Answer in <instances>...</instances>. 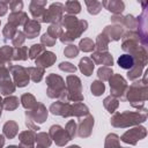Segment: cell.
Here are the masks:
<instances>
[{"mask_svg":"<svg viewBox=\"0 0 148 148\" xmlns=\"http://www.w3.org/2000/svg\"><path fill=\"white\" fill-rule=\"evenodd\" d=\"M90 89H91L92 95H95V96H99V95H102V94L104 92V90H105V86H104V83L101 82V81H95V82H92Z\"/></svg>","mask_w":148,"mask_h":148,"instance_id":"27","label":"cell"},{"mask_svg":"<svg viewBox=\"0 0 148 148\" xmlns=\"http://www.w3.org/2000/svg\"><path fill=\"white\" fill-rule=\"evenodd\" d=\"M8 148H18V147H16V146H9Z\"/></svg>","mask_w":148,"mask_h":148,"instance_id":"50","label":"cell"},{"mask_svg":"<svg viewBox=\"0 0 148 148\" xmlns=\"http://www.w3.org/2000/svg\"><path fill=\"white\" fill-rule=\"evenodd\" d=\"M40 31V24L36 20H28L24 24V32L28 38H35Z\"/></svg>","mask_w":148,"mask_h":148,"instance_id":"11","label":"cell"},{"mask_svg":"<svg viewBox=\"0 0 148 148\" xmlns=\"http://www.w3.org/2000/svg\"><path fill=\"white\" fill-rule=\"evenodd\" d=\"M118 65L124 69H131L135 66V60L131 54H123L118 58Z\"/></svg>","mask_w":148,"mask_h":148,"instance_id":"16","label":"cell"},{"mask_svg":"<svg viewBox=\"0 0 148 148\" xmlns=\"http://www.w3.org/2000/svg\"><path fill=\"white\" fill-rule=\"evenodd\" d=\"M28 73H31L30 75H31L32 81L38 82V81H40V79H42V76L44 74V69L43 68H38V67H36V68H28Z\"/></svg>","mask_w":148,"mask_h":148,"instance_id":"31","label":"cell"},{"mask_svg":"<svg viewBox=\"0 0 148 148\" xmlns=\"http://www.w3.org/2000/svg\"><path fill=\"white\" fill-rule=\"evenodd\" d=\"M0 102H1V98H0Z\"/></svg>","mask_w":148,"mask_h":148,"instance_id":"53","label":"cell"},{"mask_svg":"<svg viewBox=\"0 0 148 148\" xmlns=\"http://www.w3.org/2000/svg\"><path fill=\"white\" fill-rule=\"evenodd\" d=\"M147 84H146V77H143L142 82H135L127 91V98L128 101L132 102V104L134 102H139L140 105L143 108L146 97H147Z\"/></svg>","mask_w":148,"mask_h":148,"instance_id":"2","label":"cell"},{"mask_svg":"<svg viewBox=\"0 0 148 148\" xmlns=\"http://www.w3.org/2000/svg\"><path fill=\"white\" fill-rule=\"evenodd\" d=\"M98 77L102 80H109L110 76L112 75V69L110 67H102L98 69Z\"/></svg>","mask_w":148,"mask_h":148,"instance_id":"40","label":"cell"},{"mask_svg":"<svg viewBox=\"0 0 148 148\" xmlns=\"http://www.w3.org/2000/svg\"><path fill=\"white\" fill-rule=\"evenodd\" d=\"M121 20L119 21V23L121 22L126 28H128V29H133V28H135V24H136V20L132 16V15H127V16H125V17H120Z\"/></svg>","mask_w":148,"mask_h":148,"instance_id":"33","label":"cell"},{"mask_svg":"<svg viewBox=\"0 0 148 148\" xmlns=\"http://www.w3.org/2000/svg\"><path fill=\"white\" fill-rule=\"evenodd\" d=\"M92 125H94V118L91 116H89L87 119L83 120V123H81L79 135L80 136H88V135H90Z\"/></svg>","mask_w":148,"mask_h":148,"instance_id":"17","label":"cell"},{"mask_svg":"<svg viewBox=\"0 0 148 148\" xmlns=\"http://www.w3.org/2000/svg\"><path fill=\"white\" fill-rule=\"evenodd\" d=\"M64 53H65V56L68 57V58H75V57L77 56V53H79V50H77V47H76L75 45H68V46L65 49Z\"/></svg>","mask_w":148,"mask_h":148,"instance_id":"41","label":"cell"},{"mask_svg":"<svg viewBox=\"0 0 148 148\" xmlns=\"http://www.w3.org/2000/svg\"><path fill=\"white\" fill-rule=\"evenodd\" d=\"M21 101H22V105H23L25 109H30V108H32V106L36 104L35 97H34L32 95H30V94H24V95L22 96Z\"/></svg>","mask_w":148,"mask_h":148,"instance_id":"30","label":"cell"},{"mask_svg":"<svg viewBox=\"0 0 148 148\" xmlns=\"http://www.w3.org/2000/svg\"><path fill=\"white\" fill-rule=\"evenodd\" d=\"M66 133H67V135H68L69 139H72V138L75 135V124H74V121H69V123L67 124Z\"/></svg>","mask_w":148,"mask_h":148,"instance_id":"44","label":"cell"},{"mask_svg":"<svg viewBox=\"0 0 148 148\" xmlns=\"http://www.w3.org/2000/svg\"><path fill=\"white\" fill-rule=\"evenodd\" d=\"M15 25L10 24V23H7L5 29H3V36H5V40H8V39H13L14 36L16 35V30H15Z\"/></svg>","mask_w":148,"mask_h":148,"instance_id":"28","label":"cell"},{"mask_svg":"<svg viewBox=\"0 0 148 148\" xmlns=\"http://www.w3.org/2000/svg\"><path fill=\"white\" fill-rule=\"evenodd\" d=\"M14 90H15V87H14V84L12 83V81H10L9 77H8V79H5V80L0 83V91H1V94H3V95L12 94Z\"/></svg>","mask_w":148,"mask_h":148,"instance_id":"23","label":"cell"},{"mask_svg":"<svg viewBox=\"0 0 148 148\" xmlns=\"http://www.w3.org/2000/svg\"><path fill=\"white\" fill-rule=\"evenodd\" d=\"M54 42H56V39H53L52 37H50L47 34H44L42 36V43L43 44H46V46H52L54 44Z\"/></svg>","mask_w":148,"mask_h":148,"instance_id":"46","label":"cell"},{"mask_svg":"<svg viewBox=\"0 0 148 148\" xmlns=\"http://www.w3.org/2000/svg\"><path fill=\"white\" fill-rule=\"evenodd\" d=\"M102 6H104L109 12H112L116 14H120L125 8V5L123 1H103Z\"/></svg>","mask_w":148,"mask_h":148,"instance_id":"15","label":"cell"},{"mask_svg":"<svg viewBox=\"0 0 148 148\" xmlns=\"http://www.w3.org/2000/svg\"><path fill=\"white\" fill-rule=\"evenodd\" d=\"M59 68L61 71H65V72H68V73H74L76 71V67L69 62H61L59 65Z\"/></svg>","mask_w":148,"mask_h":148,"instance_id":"43","label":"cell"},{"mask_svg":"<svg viewBox=\"0 0 148 148\" xmlns=\"http://www.w3.org/2000/svg\"><path fill=\"white\" fill-rule=\"evenodd\" d=\"M8 9V2H5V1H0V16L5 15L6 12Z\"/></svg>","mask_w":148,"mask_h":148,"instance_id":"47","label":"cell"},{"mask_svg":"<svg viewBox=\"0 0 148 148\" xmlns=\"http://www.w3.org/2000/svg\"><path fill=\"white\" fill-rule=\"evenodd\" d=\"M3 142H5V140H3V136H2V135H0V148L3 146Z\"/></svg>","mask_w":148,"mask_h":148,"instance_id":"48","label":"cell"},{"mask_svg":"<svg viewBox=\"0 0 148 148\" xmlns=\"http://www.w3.org/2000/svg\"><path fill=\"white\" fill-rule=\"evenodd\" d=\"M50 134H51V136L54 139L56 143L59 145V146H64L65 143H67V142L71 140V139L68 138L66 131L62 130L59 125H53V126H51V128H50Z\"/></svg>","mask_w":148,"mask_h":148,"instance_id":"10","label":"cell"},{"mask_svg":"<svg viewBox=\"0 0 148 148\" xmlns=\"http://www.w3.org/2000/svg\"><path fill=\"white\" fill-rule=\"evenodd\" d=\"M95 62L97 64H103V65H108V66H111L112 65V57L109 54V53H94L92 56Z\"/></svg>","mask_w":148,"mask_h":148,"instance_id":"22","label":"cell"},{"mask_svg":"<svg viewBox=\"0 0 148 148\" xmlns=\"http://www.w3.org/2000/svg\"><path fill=\"white\" fill-rule=\"evenodd\" d=\"M147 132L146 128L140 126V127H135L132 128L130 131H127L123 136H121V141L126 142V143H131V145H135L138 142V140H141L146 136Z\"/></svg>","mask_w":148,"mask_h":148,"instance_id":"4","label":"cell"},{"mask_svg":"<svg viewBox=\"0 0 148 148\" xmlns=\"http://www.w3.org/2000/svg\"><path fill=\"white\" fill-rule=\"evenodd\" d=\"M23 42H24V35L21 31H16V35L13 38V44L15 46H18L20 47V45L23 44Z\"/></svg>","mask_w":148,"mask_h":148,"instance_id":"42","label":"cell"},{"mask_svg":"<svg viewBox=\"0 0 148 148\" xmlns=\"http://www.w3.org/2000/svg\"><path fill=\"white\" fill-rule=\"evenodd\" d=\"M17 105H18V102L16 97H8L3 101V106L7 110H14L17 108Z\"/></svg>","mask_w":148,"mask_h":148,"instance_id":"38","label":"cell"},{"mask_svg":"<svg viewBox=\"0 0 148 148\" xmlns=\"http://www.w3.org/2000/svg\"><path fill=\"white\" fill-rule=\"evenodd\" d=\"M117 148H121V147H119V146H118V147H117Z\"/></svg>","mask_w":148,"mask_h":148,"instance_id":"52","label":"cell"},{"mask_svg":"<svg viewBox=\"0 0 148 148\" xmlns=\"http://www.w3.org/2000/svg\"><path fill=\"white\" fill-rule=\"evenodd\" d=\"M27 116H29V119H31L32 121H37V123H44L46 117H47V111L46 109L40 104V110L39 112H36L35 114H30L27 112Z\"/></svg>","mask_w":148,"mask_h":148,"instance_id":"20","label":"cell"},{"mask_svg":"<svg viewBox=\"0 0 148 148\" xmlns=\"http://www.w3.org/2000/svg\"><path fill=\"white\" fill-rule=\"evenodd\" d=\"M28 16L25 13L23 12H13L10 15H9V18H8V23L13 24V25H18V24H25L27 21H28Z\"/></svg>","mask_w":148,"mask_h":148,"instance_id":"14","label":"cell"},{"mask_svg":"<svg viewBox=\"0 0 148 148\" xmlns=\"http://www.w3.org/2000/svg\"><path fill=\"white\" fill-rule=\"evenodd\" d=\"M147 119L146 112H124L117 113L111 119V124L116 127H126L130 125H135L142 123Z\"/></svg>","mask_w":148,"mask_h":148,"instance_id":"1","label":"cell"},{"mask_svg":"<svg viewBox=\"0 0 148 148\" xmlns=\"http://www.w3.org/2000/svg\"><path fill=\"white\" fill-rule=\"evenodd\" d=\"M68 148H80L79 146H71V147H68Z\"/></svg>","mask_w":148,"mask_h":148,"instance_id":"49","label":"cell"},{"mask_svg":"<svg viewBox=\"0 0 148 148\" xmlns=\"http://www.w3.org/2000/svg\"><path fill=\"white\" fill-rule=\"evenodd\" d=\"M142 6V13L139 15L138 17V22H139V37L142 42L143 45H147V6L148 2H141Z\"/></svg>","mask_w":148,"mask_h":148,"instance_id":"5","label":"cell"},{"mask_svg":"<svg viewBox=\"0 0 148 148\" xmlns=\"http://www.w3.org/2000/svg\"><path fill=\"white\" fill-rule=\"evenodd\" d=\"M62 3H52L47 10H45V14L43 16L42 22H54L58 23V21L61 18V14L64 10Z\"/></svg>","mask_w":148,"mask_h":148,"instance_id":"3","label":"cell"},{"mask_svg":"<svg viewBox=\"0 0 148 148\" xmlns=\"http://www.w3.org/2000/svg\"><path fill=\"white\" fill-rule=\"evenodd\" d=\"M87 25H88L87 21H79V23H77L74 28L67 30V32L62 35V37L60 38L61 42H62V43H68V42L74 40L75 38H77V37L81 35L82 31H84V30L87 29Z\"/></svg>","mask_w":148,"mask_h":148,"instance_id":"7","label":"cell"},{"mask_svg":"<svg viewBox=\"0 0 148 148\" xmlns=\"http://www.w3.org/2000/svg\"><path fill=\"white\" fill-rule=\"evenodd\" d=\"M109 81H110V88H111L112 95H114L117 97H121L127 87L126 81L120 75H113L109 79Z\"/></svg>","mask_w":148,"mask_h":148,"instance_id":"8","label":"cell"},{"mask_svg":"<svg viewBox=\"0 0 148 148\" xmlns=\"http://www.w3.org/2000/svg\"><path fill=\"white\" fill-rule=\"evenodd\" d=\"M45 3H46L45 1H32L30 3V12L34 17H38L40 18V21L43 20V16L45 14V10H44Z\"/></svg>","mask_w":148,"mask_h":148,"instance_id":"12","label":"cell"},{"mask_svg":"<svg viewBox=\"0 0 148 148\" xmlns=\"http://www.w3.org/2000/svg\"><path fill=\"white\" fill-rule=\"evenodd\" d=\"M27 58H28L27 47L20 46L18 49H15V53H14L13 59H15V60H25Z\"/></svg>","mask_w":148,"mask_h":148,"instance_id":"35","label":"cell"},{"mask_svg":"<svg viewBox=\"0 0 148 148\" xmlns=\"http://www.w3.org/2000/svg\"><path fill=\"white\" fill-rule=\"evenodd\" d=\"M10 71L14 75V81L16 83V86L18 87H24L28 84L29 82V74H28V69L21 67V66H12Z\"/></svg>","mask_w":148,"mask_h":148,"instance_id":"9","label":"cell"},{"mask_svg":"<svg viewBox=\"0 0 148 148\" xmlns=\"http://www.w3.org/2000/svg\"><path fill=\"white\" fill-rule=\"evenodd\" d=\"M8 3H9V7L13 12H21V9L23 7L22 1H10Z\"/></svg>","mask_w":148,"mask_h":148,"instance_id":"45","label":"cell"},{"mask_svg":"<svg viewBox=\"0 0 148 148\" xmlns=\"http://www.w3.org/2000/svg\"><path fill=\"white\" fill-rule=\"evenodd\" d=\"M40 52H44L43 45H42V44H35V45H32V47L30 49L29 56H30L31 59H35L36 57H38V54H39Z\"/></svg>","mask_w":148,"mask_h":148,"instance_id":"39","label":"cell"},{"mask_svg":"<svg viewBox=\"0 0 148 148\" xmlns=\"http://www.w3.org/2000/svg\"><path fill=\"white\" fill-rule=\"evenodd\" d=\"M17 130H18V126L14 121H7L5 124V126H3V133L8 139L14 138L16 135V133H17Z\"/></svg>","mask_w":148,"mask_h":148,"instance_id":"19","label":"cell"},{"mask_svg":"<svg viewBox=\"0 0 148 148\" xmlns=\"http://www.w3.org/2000/svg\"><path fill=\"white\" fill-rule=\"evenodd\" d=\"M77 23H79V21L73 15H66L65 17H62V24H64L65 28H67V30L74 28Z\"/></svg>","mask_w":148,"mask_h":148,"instance_id":"26","label":"cell"},{"mask_svg":"<svg viewBox=\"0 0 148 148\" xmlns=\"http://www.w3.org/2000/svg\"><path fill=\"white\" fill-rule=\"evenodd\" d=\"M0 116H1V108H0Z\"/></svg>","mask_w":148,"mask_h":148,"instance_id":"51","label":"cell"},{"mask_svg":"<svg viewBox=\"0 0 148 148\" xmlns=\"http://www.w3.org/2000/svg\"><path fill=\"white\" fill-rule=\"evenodd\" d=\"M67 83L69 87V98L74 99V101H82L83 96L80 94L81 92V82L79 80V77L74 76V75H69L67 77Z\"/></svg>","mask_w":148,"mask_h":148,"instance_id":"6","label":"cell"},{"mask_svg":"<svg viewBox=\"0 0 148 148\" xmlns=\"http://www.w3.org/2000/svg\"><path fill=\"white\" fill-rule=\"evenodd\" d=\"M103 34H108L109 35V37L111 38V39H113V40H117V39H119L120 37H121V34H123V30H121V28L120 27H106L105 29H104V32Z\"/></svg>","mask_w":148,"mask_h":148,"instance_id":"21","label":"cell"},{"mask_svg":"<svg viewBox=\"0 0 148 148\" xmlns=\"http://www.w3.org/2000/svg\"><path fill=\"white\" fill-rule=\"evenodd\" d=\"M92 69H94V64H92V61H91L89 58H83V59H81V61H80V71H81L84 75H87V76L91 75Z\"/></svg>","mask_w":148,"mask_h":148,"instance_id":"18","label":"cell"},{"mask_svg":"<svg viewBox=\"0 0 148 148\" xmlns=\"http://www.w3.org/2000/svg\"><path fill=\"white\" fill-rule=\"evenodd\" d=\"M95 47V44L91 39L89 38H83L81 42H80V49L84 52H89V51H92V49Z\"/></svg>","mask_w":148,"mask_h":148,"instance_id":"34","label":"cell"},{"mask_svg":"<svg viewBox=\"0 0 148 148\" xmlns=\"http://www.w3.org/2000/svg\"><path fill=\"white\" fill-rule=\"evenodd\" d=\"M64 7H65V10L69 14H77L81 10V6L77 1H67Z\"/></svg>","mask_w":148,"mask_h":148,"instance_id":"24","label":"cell"},{"mask_svg":"<svg viewBox=\"0 0 148 148\" xmlns=\"http://www.w3.org/2000/svg\"><path fill=\"white\" fill-rule=\"evenodd\" d=\"M104 106L109 110V112H113L118 106V101L113 96H109L104 99Z\"/></svg>","mask_w":148,"mask_h":148,"instance_id":"29","label":"cell"},{"mask_svg":"<svg viewBox=\"0 0 148 148\" xmlns=\"http://www.w3.org/2000/svg\"><path fill=\"white\" fill-rule=\"evenodd\" d=\"M47 35L50 37H52L53 39H56L58 36L61 35V28H60V25L58 23H54V24L50 25V28L47 30Z\"/></svg>","mask_w":148,"mask_h":148,"instance_id":"36","label":"cell"},{"mask_svg":"<svg viewBox=\"0 0 148 148\" xmlns=\"http://www.w3.org/2000/svg\"><path fill=\"white\" fill-rule=\"evenodd\" d=\"M108 43H109V39L106 38V36H105L104 34H102V35L98 36L96 45H97L98 50H101V51H106V49H108Z\"/></svg>","mask_w":148,"mask_h":148,"instance_id":"37","label":"cell"},{"mask_svg":"<svg viewBox=\"0 0 148 148\" xmlns=\"http://www.w3.org/2000/svg\"><path fill=\"white\" fill-rule=\"evenodd\" d=\"M36 140H37V143L39 145V148H46V147H50L51 145V140L46 133L38 134L36 136Z\"/></svg>","mask_w":148,"mask_h":148,"instance_id":"25","label":"cell"},{"mask_svg":"<svg viewBox=\"0 0 148 148\" xmlns=\"http://www.w3.org/2000/svg\"><path fill=\"white\" fill-rule=\"evenodd\" d=\"M86 5L88 7V12L94 15L97 14L102 7V2H98V1H86Z\"/></svg>","mask_w":148,"mask_h":148,"instance_id":"32","label":"cell"},{"mask_svg":"<svg viewBox=\"0 0 148 148\" xmlns=\"http://www.w3.org/2000/svg\"><path fill=\"white\" fill-rule=\"evenodd\" d=\"M56 61V56L52 52H44L42 56H39L36 59V64L37 66H43V67H50L53 62Z\"/></svg>","mask_w":148,"mask_h":148,"instance_id":"13","label":"cell"}]
</instances>
